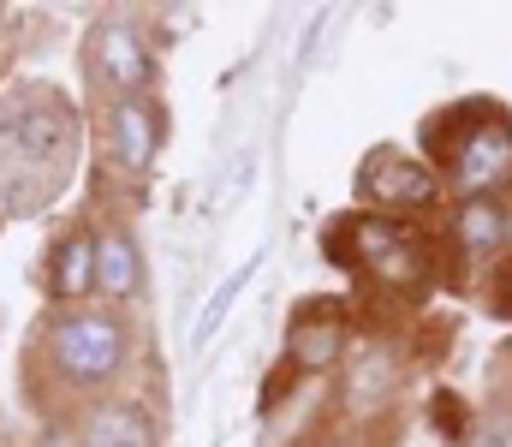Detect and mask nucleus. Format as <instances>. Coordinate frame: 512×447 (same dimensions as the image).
<instances>
[{"label":"nucleus","instance_id":"20e7f679","mask_svg":"<svg viewBox=\"0 0 512 447\" xmlns=\"http://www.w3.org/2000/svg\"><path fill=\"white\" fill-rule=\"evenodd\" d=\"M352 251L358 269H370L382 287H399V293H417L429 281V251L411 227H399L393 215H358L346 221V233H334V251Z\"/></svg>","mask_w":512,"mask_h":447},{"label":"nucleus","instance_id":"423d86ee","mask_svg":"<svg viewBox=\"0 0 512 447\" xmlns=\"http://www.w3.org/2000/svg\"><path fill=\"white\" fill-rule=\"evenodd\" d=\"M90 60H96V78L120 96V102H131L143 84H149V72H155V60H149V48H143V36L131 30V24H102L96 30V48H90Z\"/></svg>","mask_w":512,"mask_h":447},{"label":"nucleus","instance_id":"f8f14e48","mask_svg":"<svg viewBox=\"0 0 512 447\" xmlns=\"http://www.w3.org/2000/svg\"><path fill=\"white\" fill-rule=\"evenodd\" d=\"M286 352L298 358V364H334L340 358V316H298L292 322V334H286Z\"/></svg>","mask_w":512,"mask_h":447},{"label":"nucleus","instance_id":"9b49d317","mask_svg":"<svg viewBox=\"0 0 512 447\" xmlns=\"http://www.w3.org/2000/svg\"><path fill=\"white\" fill-rule=\"evenodd\" d=\"M507 239H512V215L495 197H471V203L459 209V245H465L471 257H489V251H501Z\"/></svg>","mask_w":512,"mask_h":447},{"label":"nucleus","instance_id":"6e6552de","mask_svg":"<svg viewBox=\"0 0 512 447\" xmlns=\"http://www.w3.org/2000/svg\"><path fill=\"white\" fill-rule=\"evenodd\" d=\"M96 287V239L90 233H66L48 257V293L54 298H84Z\"/></svg>","mask_w":512,"mask_h":447},{"label":"nucleus","instance_id":"f257e3e1","mask_svg":"<svg viewBox=\"0 0 512 447\" xmlns=\"http://www.w3.org/2000/svg\"><path fill=\"white\" fill-rule=\"evenodd\" d=\"M78 155V114L48 84H18L0 96V203L42 209L60 197Z\"/></svg>","mask_w":512,"mask_h":447},{"label":"nucleus","instance_id":"7ed1b4c3","mask_svg":"<svg viewBox=\"0 0 512 447\" xmlns=\"http://www.w3.org/2000/svg\"><path fill=\"white\" fill-rule=\"evenodd\" d=\"M48 358L66 382L96 388V382L120 376V364H126V322L114 310H66L48 328Z\"/></svg>","mask_w":512,"mask_h":447},{"label":"nucleus","instance_id":"39448f33","mask_svg":"<svg viewBox=\"0 0 512 447\" xmlns=\"http://www.w3.org/2000/svg\"><path fill=\"white\" fill-rule=\"evenodd\" d=\"M364 197H376L387 209H429V203L441 197V179H435L423 161H411V155L376 149V155L364 161Z\"/></svg>","mask_w":512,"mask_h":447},{"label":"nucleus","instance_id":"1a4fd4ad","mask_svg":"<svg viewBox=\"0 0 512 447\" xmlns=\"http://www.w3.org/2000/svg\"><path fill=\"white\" fill-rule=\"evenodd\" d=\"M84 447H155V430H149V418L131 400H114V406H96L90 412Z\"/></svg>","mask_w":512,"mask_h":447},{"label":"nucleus","instance_id":"f03ea898","mask_svg":"<svg viewBox=\"0 0 512 447\" xmlns=\"http://www.w3.org/2000/svg\"><path fill=\"white\" fill-rule=\"evenodd\" d=\"M423 138L465 197H489L512 179V120L501 114V102L447 108L441 120L423 126Z\"/></svg>","mask_w":512,"mask_h":447},{"label":"nucleus","instance_id":"0eeeda50","mask_svg":"<svg viewBox=\"0 0 512 447\" xmlns=\"http://www.w3.org/2000/svg\"><path fill=\"white\" fill-rule=\"evenodd\" d=\"M155 149H161V108L143 102V96L114 102V161H120V173H149Z\"/></svg>","mask_w":512,"mask_h":447},{"label":"nucleus","instance_id":"9d476101","mask_svg":"<svg viewBox=\"0 0 512 447\" xmlns=\"http://www.w3.org/2000/svg\"><path fill=\"white\" fill-rule=\"evenodd\" d=\"M96 287L108 298H131L143 287V263H137V245L126 233H102L96 239Z\"/></svg>","mask_w":512,"mask_h":447}]
</instances>
